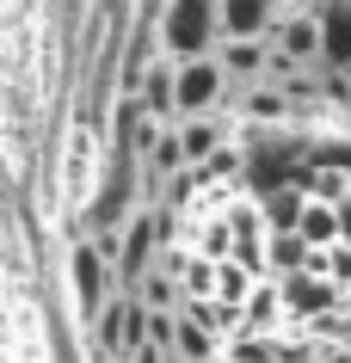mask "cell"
Returning <instances> with one entry per match:
<instances>
[{
  "instance_id": "9",
  "label": "cell",
  "mask_w": 351,
  "mask_h": 363,
  "mask_svg": "<svg viewBox=\"0 0 351 363\" xmlns=\"http://www.w3.org/2000/svg\"><path fill=\"white\" fill-rule=\"evenodd\" d=\"M216 56H222L228 80H240V86H259V80L272 74V38H222Z\"/></svg>"
},
{
  "instance_id": "5",
  "label": "cell",
  "mask_w": 351,
  "mask_h": 363,
  "mask_svg": "<svg viewBox=\"0 0 351 363\" xmlns=\"http://www.w3.org/2000/svg\"><path fill=\"white\" fill-rule=\"evenodd\" d=\"M160 216H130V228L117 240V289H136L155 265V247H160Z\"/></svg>"
},
{
  "instance_id": "11",
  "label": "cell",
  "mask_w": 351,
  "mask_h": 363,
  "mask_svg": "<svg viewBox=\"0 0 351 363\" xmlns=\"http://www.w3.org/2000/svg\"><path fill=\"white\" fill-rule=\"evenodd\" d=\"M302 210H308V191H302V185H277V191H265V216H272V228H296Z\"/></svg>"
},
{
  "instance_id": "15",
  "label": "cell",
  "mask_w": 351,
  "mask_h": 363,
  "mask_svg": "<svg viewBox=\"0 0 351 363\" xmlns=\"http://www.w3.org/2000/svg\"><path fill=\"white\" fill-rule=\"evenodd\" d=\"M179 357H191V363L210 357V333H204L197 320H179Z\"/></svg>"
},
{
  "instance_id": "3",
  "label": "cell",
  "mask_w": 351,
  "mask_h": 363,
  "mask_svg": "<svg viewBox=\"0 0 351 363\" xmlns=\"http://www.w3.org/2000/svg\"><path fill=\"white\" fill-rule=\"evenodd\" d=\"M93 333H99V345H105L111 357H136L142 345H148V302H142L136 289H117L111 302L99 308Z\"/></svg>"
},
{
  "instance_id": "7",
  "label": "cell",
  "mask_w": 351,
  "mask_h": 363,
  "mask_svg": "<svg viewBox=\"0 0 351 363\" xmlns=\"http://www.w3.org/2000/svg\"><path fill=\"white\" fill-rule=\"evenodd\" d=\"M314 19H321V68L345 74L351 68V0H321Z\"/></svg>"
},
{
  "instance_id": "10",
  "label": "cell",
  "mask_w": 351,
  "mask_h": 363,
  "mask_svg": "<svg viewBox=\"0 0 351 363\" xmlns=\"http://www.w3.org/2000/svg\"><path fill=\"white\" fill-rule=\"evenodd\" d=\"M136 99H142V111L155 117V123H179V93H173V68H148V74H142V86H136Z\"/></svg>"
},
{
  "instance_id": "12",
  "label": "cell",
  "mask_w": 351,
  "mask_h": 363,
  "mask_svg": "<svg viewBox=\"0 0 351 363\" xmlns=\"http://www.w3.org/2000/svg\"><path fill=\"white\" fill-rule=\"evenodd\" d=\"M296 234H302L308 247L333 240V234H339V210H327V203H308V210H302V222H296Z\"/></svg>"
},
{
  "instance_id": "13",
  "label": "cell",
  "mask_w": 351,
  "mask_h": 363,
  "mask_svg": "<svg viewBox=\"0 0 351 363\" xmlns=\"http://www.w3.org/2000/svg\"><path fill=\"white\" fill-rule=\"evenodd\" d=\"M284 296H290V308H308V314L333 302V289H327V284H308L302 271H290V289H284Z\"/></svg>"
},
{
  "instance_id": "14",
  "label": "cell",
  "mask_w": 351,
  "mask_h": 363,
  "mask_svg": "<svg viewBox=\"0 0 351 363\" xmlns=\"http://www.w3.org/2000/svg\"><path fill=\"white\" fill-rule=\"evenodd\" d=\"M136 296H142L148 308H173V302H179V289H173V277H167V271H148V277L136 284Z\"/></svg>"
},
{
  "instance_id": "8",
  "label": "cell",
  "mask_w": 351,
  "mask_h": 363,
  "mask_svg": "<svg viewBox=\"0 0 351 363\" xmlns=\"http://www.w3.org/2000/svg\"><path fill=\"white\" fill-rule=\"evenodd\" d=\"M179 148H185V167H210L216 154L228 148V123L216 111H197V117H179Z\"/></svg>"
},
{
  "instance_id": "2",
  "label": "cell",
  "mask_w": 351,
  "mask_h": 363,
  "mask_svg": "<svg viewBox=\"0 0 351 363\" xmlns=\"http://www.w3.org/2000/svg\"><path fill=\"white\" fill-rule=\"evenodd\" d=\"M228 68L222 56H185L173 68V93H179V117H197V111H222V99H228Z\"/></svg>"
},
{
  "instance_id": "4",
  "label": "cell",
  "mask_w": 351,
  "mask_h": 363,
  "mask_svg": "<svg viewBox=\"0 0 351 363\" xmlns=\"http://www.w3.org/2000/svg\"><path fill=\"white\" fill-rule=\"evenodd\" d=\"M117 296V265L105 259V252L93 247V240H80L74 247V302L87 320H99V308Z\"/></svg>"
},
{
  "instance_id": "16",
  "label": "cell",
  "mask_w": 351,
  "mask_h": 363,
  "mask_svg": "<svg viewBox=\"0 0 351 363\" xmlns=\"http://www.w3.org/2000/svg\"><path fill=\"white\" fill-rule=\"evenodd\" d=\"M345 105H351V68H345Z\"/></svg>"
},
{
  "instance_id": "1",
  "label": "cell",
  "mask_w": 351,
  "mask_h": 363,
  "mask_svg": "<svg viewBox=\"0 0 351 363\" xmlns=\"http://www.w3.org/2000/svg\"><path fill=\"white\" fill-rule=\"evenodd\" d=\"M160 43L167 56H210L222 43V0H167L160 6Z\"/></svg>"
},
{
  "instance_id": "6",
  "label": "cell",
  "mask_w": 351,
  "mask_h": 363,
  "mask_svg": "<svg viewBox=\"0 0 351 363\" xmlns=\"http://www.w3.org/2000/svg\"><path fill=\"white\" fill-rule=\"evenodd\" d=\"M296 0H222V38H272Z\"/></svg>"
}]
</instances>
